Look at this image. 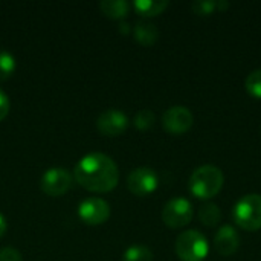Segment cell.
Here are the masks:
<instances>
[{"label": "cell", "instance_id": "cell-1", "mask_svg": "<svg viewBox=\"0 0 261 261\" xmlns=\"http://www.w3.org/2000/svg\"><path fill=\"white\" fill-rule=\"evenodd\" d=\"M73 179L87 191L109 193L119 182V170L110 156L92 151L83 156L75 165Z\"/></svg>", "mask_w": 261, "mask_h": 261}, {"label": "cell", "instance_id": "cell-2", "mask_svg": "<svg viewBox=\"0 0 261 261\" xmlns=\"http://www.w3.org/2000/svg\"><path fill=\"white\" fill-rule=\"evenodd\" d=\"M223 171L216 165H202L196 168L190 177V191L199 199L214 197L223 187Z\"/></svg>", "mask_w": 261, "mask_h": 261}, {"label": "cell", "instance_id": "cell-3", "mask_svg": "<svg viewBox=\"0 0 261 261\" xmlns=\"http://www.w3.org/2000/svg\"><path fill=\"white\" fill-rule=\"evenodd\" d=\"M176 254L182 261H202L208 255V242L205 236L196 229L184 231L177 236L174 245Z\"/></svg>", "mask_w": 261, "mask_h": 261}, {"label": "cell", "instance_id": "cell-4", "mask_svg": "<svg viewBox=\"0 0 261 261\" xmlns=\"http://www.w3.org/2000/svg\"><path fill=\"white\" fill-rule=\"evenodd\" d=\"M236 223L246 231H258L261 228V196L246 194L234 206Z\"/></svg>", "mask_w": 261, "mask_h": 261}, {"label": "cell", "instance_id": "cell-5", "mask_svg": "<svg viewBox=\"0 0 261 261\" xmlns=\"http://www.w3.org/2000/svg\"><path fill=\"white\" fill-rule=\"evenodd\" d=\"M73 182V176L67 168L63 167H54L44 171L40 180L41 191L50 197H60L64 196Z\"/></svg>", "mask_w": 261, "mask_h": 261}, {"label": "cell", "instance_id": "cell-6", "mask_svg": "<svg viewBox=\"0 0 261 261\" xmlns=\"http://www.w3.org/2000/svg\"><path fill=\"white\" fill-rule=\"evenodd\" d=\"M193 219V205L184 197L168 200L162 210V220L170 228H182Z\"/></svg>", "mask_w": 261, "mask_h": 261}, {"label": "cell", "instance_id": "cell-7", "mask_svg": "<svg viewBox=\"0 0 261 261\" xmlns=\"http://www.w3.org/2000/svg\"><path fill=\"white\" fill-rule=\"evenodd\" d=\"M159 185L158 173L150 167H138L127 177V187L132 194L145 197L151 194Z\"/></svg>", "mask_w": 261, "mask_h": 261}, {"label": "cell", "instance_id": "cell-8", "mask_svg": "<svg viewBox=\"0 0 261 261\" xmlns=\"http://www.w3.org/2000/svg\"><path fill=\"white\" fill-rule=\"evenodd\" d=\"M78 216L87 225H102L110 217V205L101 197H89L80 203Z\"/></svg>", "mask_w": 261, "mask_h": 261}, {"label": "cell", "instance_id": "cell-9", "mask_svg": "<svg viewBox=\"0 0 261 261\" xmlns=\"http://www.w3.org/2000/svg\"><path fill=\"white\" fill-rule=\"evenodd\" d=\"M194 118L188 107L185 106H173L165 110L162 116L164 128L171 135H184L193 127Z\"/></svg>", "mask_w": 261, "mask_h": 261}, {"label": "cell", "instance_id": "cell-10", "mask_svg": "<svg viewBox=\"0 0 261 261\" xmlns=\"http://www.w3.org/2000/svg\"><path fill=\"white\" fill-rule=\"evenodd\" d=\"M128 127L127 115L119 109H107L96 119V128L104 136H119Z\"/></svg>", "mask_w": 261, "mask_h": 261}, {"label": "cell", "instance_id": "cell-11", "mask_svg": "<svg viewBox=\"0 0 261 261\" xmlns=\"http://www.w3.org/2000/svg\"><path fill=\"white\" fill-rule=\"evenodd\" d=\"M239 246H240V237L237 231L229 225L222 226L214 237V248L223 257H229L236 254Z\"/></svg>", "mask_w": 261, "mask_h": 261}, {"label": "cell", "instance_id": "cell-12", "mask_svg": "<svg viewBox=\"0 0 261 261\" xmlns=\"http://www.w3.org/2000/svg\"><path fill=\"white\" fill-rule=\"evenodd\" d=\"M133 34H135L136 41L141 43L142 46H153L159 38L158 26L153 24L151 21H147V20H139L135 24Z\"/></svg>", "mask_w": 261, "mask_h": 261}, {"label": "cell", "instance_id": "cell-13", "mask_svg": "<svg viewBox=\"0 0 261 261\" xmlns=\"http://www.w3.org/2000/svg\"><path fill=\"white\" fill-rule=\"evenodd\" d=\"M99 9L110 18H124L130 11V3L127 0H102Z\"/></svg>", "mask_w": 261, "mask_h": 261}, {"label": "cell", "instance_id": "cell-14", "mask_svg": "<svg viewBox=\"0 0 261 261\" xmlns=\"http://www.w3.org/2000/svg\"><path fill=\"white\" fill-rule=\"evenodd\" d=\"M133 6L138 14L144 17H154L167 9L168 2L167 0H136L133 2Z\"/></svg>", "mask_w": 261, "mask_h": 261}, {"label": "cell", "instance_id": "cell-15", "mask_svg": "<svg viewBox=\"0 0 261 261\" xmlns=\"http://www.w3.org/2000/svg\"><path fill=\"white\" fill-rule=\"evenodd\" d=\"M199 219L206 226H216L222 220V211L216 203H205L199 210Z\"/></svg>", "mask_w": 261, "mask_h": 261}, {"label": "cell", "instance_id": "cell-16", "mask_svg": "<svg viewBox=\"0 0 261 261\" xmlns=\"http://www.w3.org/2000/svg\"><path fill=\"white\" fill-rule=\"evenodd\" d=\"M122 261H153V252L144 245H133L124 252Z\"/></svg>", "mask_w": 261, "mask_h": 261}, {"label": "cell", "instance_id": "cell-17", "mask_svg": "<svg viewBox=\"0 0 261 261\" xmlns=\"http://www.w3.org/2000/svg\"><path fill=\"white\" fill-rule=\"evenodd\" d=\"M15 67H17L15 57L9 50L2 49L0 50V81H5L9 76H12V73L15 72Z\"/></svg>", "mask_w": 261, "mask_h": 261}, {"label": "cell", "instance_id": "cell-18", "mask_svg": "<svg viewBox=\"0 0 261 261\" xmlns=\"http://www.w3.org/2000/svg\"><path fill=\"white\" fill-rule=\"evenodd\" d=\"M154 121H156L154 113L150 109H144V110H139L135 115L133 124H135V127L138 130H148V128H151L154 125Z\"/></svg>", "mask_w": 261, "mask_h": 261}, {"label": "cell", "instance_id": "cell-19", "mask_svg": "<svg viewBox=\"0 0 261 261\" xmlns=\"http://www.w3.org/2000/svg\"><path fill=\"white\" fill-rule=\"evenodd\" d=\"M245 87L254 98H261V69L252 70L245 81Z\"/></svg>", "mask_w": 261, "mask_h": 261}, {"label": "cell", "instance_id": "cell-20", "mask_svg": "<svg viewBox=\"0 0 261 261\" xmlns=\"http://www.w3.org/2000/svg\"><path fill=\"white\" fill-rule=\"evenodd\" d=\"M191 9L199 15H210L217 9V2H214V0H196L191 3Z\"/></svg>", "mask_w": 261, "mask_h": 261}, {"label": "cell", "instance_id": "cell-21", "mask_svg": "<svg viewBox=\"0 0 261 261\" xmlns=\"http://www.w3.org/2000/svg\"><path fill=\"white\" fill-rule=\"evenodd\" d=\"M0 261H23V257L15 248H3L0 249Z\"/></svg>", "mask_w": 261, "mask_h": 261}, {"label": "cell", "instance_id": "cell-22", "mask_svg": "<svg viewBox=\"0 0 261 261\" xmlns=\"http://www.w3.org/2000/svg\"><path fill=\"white\" fill-rule=\"evenodd\" d=\"M9 110H11V101L8 95L0 89V121H3L8 116Z\"/></svg>", "mask_w": 261, "mask_h": 261}, {"label": "cell", "instance_id": "cell-23", "mask_svg": "<svg viewBox=\"0 0 261 261\" xmlns=\"http://www.w3.org/2000/svg\"><path fill=\"white\" fill-rule=\"evenodd\" d=\"M6 229H8V223H6V219H5V216L0 213V239L5 236V232H6Z\"/></svg>", "mask_w": 261, "mask_h": 261}, {"label": "cell", "instance_id": "cell-24", "mask_svg": "<svg viewBox=\"0 0 261 261\" xmlns=\"http://www.w3.org/2000/svg\"><path fill=\"white\" fill-rule=\"evenodd\" d=\"M119 31H121L122 34H128V32H130V24H128L127 21H121V23H119Z\"/></svg>", "mask_w": 261, "mask_h": 261}, {"label": "cell", "instance_id": "cell-25", "mask_svg": "<svg viewBox=\"0 0 261 261\" xmlns=\"http://www.w3.org/2000/svg\"><path fill=\"white\" fill-rule=\"evenodd\" d=\"M228 8H229V2H225V0L217 2V9L219 11H223V9H228Z\"/></svg>", "mask_w": 261, "mask_h": 261}]
</instances>
